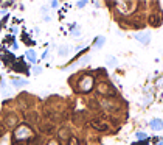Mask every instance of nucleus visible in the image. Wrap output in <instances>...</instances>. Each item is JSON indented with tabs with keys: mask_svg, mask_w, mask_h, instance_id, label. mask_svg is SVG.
Wrapping results in <instances>:
<instances>
[{
	"mask_svg": "<svg viewBox=\"0 0 163 145\" xmlns=\"http://www.w3.org/2000/svg\"><path fill=\"white\" fill-rule=\"evenodd\" d=\"M84 86L86 87V91H90V86H92V78L90 77H87L86 80H82V83H81V89H84Z\"/></svg>",
	"mask_w": 163,
	"mask_h": 145,
	"instance_id": "7ed1b4c3",
	"label": "nucleus"
},
{
	"mask_svg": "<svg viewBox=\"0 0 163 145\" xmlns=\"http://www.w3.org/2000/svg\"><path fill=\"white\" fill-rule=\"evenodd\" d=\"M86 5H87V0H86V2H79V3H78L79 8H82V6H86Z\"/></svg>",
	"mask_w": 163,
	"mask_h": 145,
	"instance_id": "9b49d317",
	"label": "nucleus"
},
{
	"mask_svg": "<svg viewBox=\"0 0 163 145\" xmlns=\"http://www.w3.org/2000/svg\"><path fill=\"white\" fill-rule=\"evenodd\" d=\"M115 58H113V56H107V59H106V63L109 64V66H115Z\"/></svg>",
	"mask_w": 163,
	"mask_h": 145,
	"instance_id": "6e6552de",
	"label": "nucleus"
},
{
	"mask_svg": "<svg viewBox=\"0 0 163 145\" xmlns=\"http://www.w3.org/2000/svg\"><path fill=\"white\" fill-rule=\"evenodd\" d=\"M149 127L154 129V131H160L162 129V120L160 119H154L149 122Z\"/></svg>",
	"mask_w": 163,
	"mask_h": 145,
	"instance_id": "f03ea898",
	"label": "nucleus"
},
{
	"mask_svg": "<svg viewBox=\"0 0 163 145\" xmlns=\"http://www.w3.org/2000/svg\"><path fill=\"white\" fill-rule=\"evenodd\" d=\"M104 42H106V37H104V36H98L96 39H95V45H96L98 48H101V47H103Z\"/></svg>",
	"mask_w": 163,
	"mask_h": 145,
	"instance_id": "39448f33",
	"label": "nucleus"
},
{
	"mask_svg": "<svg viewBox=\"0 0 163 145\" xmlns=\"http://www.w3.org/2000/svg\"><path fill=\"white\" fill-rule=\"evenodd\" d=\"M135 39H137L138 42L146 45V44L151 42V34L149 33H138V34H135Z\"/></svg>",
	"mask_w": 163,
	"mask_h": 145,
	"instance_id": "f257e3e1",
	"label": "nucleus"
},
{
	"mask_svg": "<svg viewBox=\"0 0 163 145\" xmlns=\"http://www.w3.org/2000/svg\"><path fill=\"white\" fill-rule=\"evenodd\" d=\"M69 45H61V47L58 48V53L61 56H65V55H69Z\"/></svg>",
	"mask_w": 163,
	"mask_h": 145,
	"instance_id": "20e7f679",
	"label": "nucleus"
},
{
	"mask_svg": "<svg viewBox=\"0 0 163 145\" xmlns=\"http://www.w3.org/2000/svg\"><path fill=\"white\" fill-rule=\"evenodd\" d=\"M135 136H137L140 140H143V139H146V137H148L146 134H143V133H137V134H135Z\"/></svg>",
	"mask_w": 163,
	"mask_h": 145,
	"instance_id": "1a4fd4ad",
	"label": "nucleus"
},
{
	"mask_svg": "<svg viewBox=\"0 0 163 145\" xmlns=\"http://www.w3.org/2000/svg\"><path fill=\"white\" fill-rule=\"evenodd\" d=\"M13 84L14 86H25V84H28V81L26 80H13Z\"/></svg>",
	"mask_w": 163,
	"mask_h": 145,
	"instance_id": "0eeeda50",
	"label": "nucleus"
},
{
	"mask_svg": "<svg viewBox=\"0 0 163 145\" xmlns=\"http://www.w3.org/2000/svg\"><path fill=\"white\" fill-rule=\"evenodd\" d=\"M33 72H34V74H40V72H42V67H34Z\"/></svg>",
	"mask_w": 163,
	"mask_h": 145,
	"instance_id": "9d476101",
	"label": "nucleus"
},
{
	"mask_svg": "<svg viewBox=\"0 0 163 145\" xmlns=\"http://www.w3.org/2000/svg\"><path fill=\"white\" fill-rule=\"evenodd\" d=\"M26 58L31 61V63H36V58H37V56H36V53L33 52V50H28V52H26Z\"/></svg>",
	"mask_w": 163,
	"mask_h": 145,
	"instance_id": "423d86ee",
	"label": "nucleus"
},
{
	"mask_svg": "<svg viewBox=\"0 0 163 145\" xmlns=\"http://www.w3.org/2000/svg\"><path fill=\"white\" fill-rule=\"evenodd\" d=\"M157 145H162V142H157Z\"/></svg>",
	"mask_w": 163,
	"mask_h": 145,
	"instance_id": "f8f14e48",
	"label": "nucleus"
}]
</instances>
